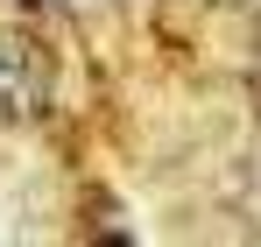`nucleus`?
<instances>
[{"instance_id": "obj_1", "label": "nucleus", "mask_w": 261, "mask_h": 247, "mask_svg": "<svg viewBox=\"0 0 261 247\" xmlns=\"http://www.w3.org/2000/svg\"><path fill=\"white\" fill-rule=\"evenodd\" d=\"M49 99V71L29 42L0 36V120H36Z\"/></svg>"}, {"instance_id": "obj_2", "label": "nucleus", "mask_w": 261, "mask_h": 247, "mask_svg": "<svg viewBox=\"0 0 261 247\" xmlns=\"http://www.w3.org/2000/svg\"><path fill=\"white\" fill-rule=\"evenodd\" d=\"M254 50H261V36H254Z\"/></svg>"}]
</instances>
